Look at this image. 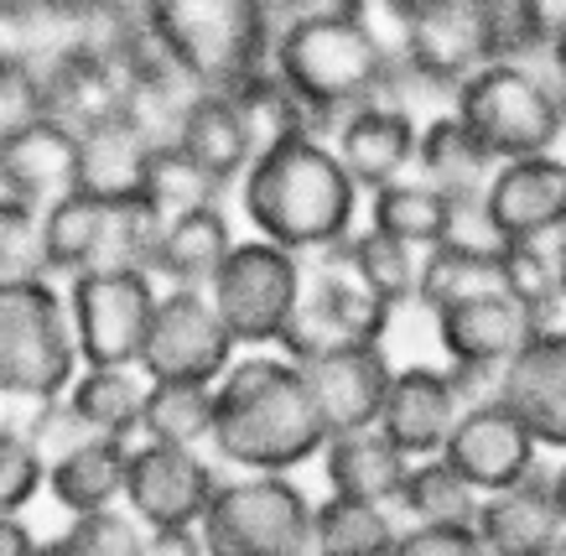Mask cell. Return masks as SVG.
<instances>
[{
  "instance_id": "6da1fadb",
  "label": "cell",
  "mask_w": 566,
  "mask_h": 556,
  "mask_svg": "<svg viewBox=\"0 0 566 556\" xmlns=\"http://www.w3.org/2000/svg\"><path fill=\"white\" fill-rule=\"evenodd\" d=\"M208 448L219 463L240 473H286L317 463L327 448V421L307 385V369L271 354L244 348L213 385V437Z\"/></svg>"
},
{
  "instance_id": "7a4b0ae2",
  "label": "cell",
  "mask_w": 566,
  "mask_h": 556,
  "mask_svg": "<svg viewBox=\"0 0 566 556\" xmlns=\"http://www.w3.org/2000/svg\"><path fill=\"white\" fill-rule=\"evenodd\" d=\"M240 198L244 219L255 224V240H271L292 255H327L348 244L359 213V182L317 136L286 140L255 157L240 177Z\"/></svg>"
},
{
  "instance_id": "3957f363",
  "label": "cell",
  "mask_w": 566,
  "mask_h": 556,
  "mask_svg": "<svg viewBox=\"0 0 566 556\" xmlns=\"http://www.w3.org/2000/svg\"><path fill=\"white\" fill-rule=\"evenodd\" d=\"M271 73L317 120V115H354L359 105H375L395 63L344 6H312L271 36Z\"/></svg>"
},
{
  "instance_id": "277c9868",
  "label": "cell",
  "mask_w": 566,
  "mask_h": 556,
  "mask_svg": "<svg viewBox=\"0 0 566 556\" xmlns=\"http://www.w3.org/2000/svg\"><path fill=\"white\" fill-rule=\"evenodd\" d=\"M140 32L192 88H234L271 57V11L260 0H151Z\"/></svg>"
},
{
  "instance_id": "5b68a950",
  "label": "cell",
  "mask_w": 566,
  "mask_h": 556,
  "mask_svg": "<svg viewBox=\"0 0 566 556\" xmlns=\"http://www.w3.org/2000/svg\"><path fill=\"white\" fill-rule=\"evenodd\" d=\"M78 369L63 292L48 276L0 281V400H63Z\"/></svg>"
},
{
  "instance_id": "8992f818",
  "label": "cell",
  "mask_w": 566,
  "mask_h": 556,
  "mask_svg": "<svg viewBox=\"0 0 566 556\" xmlns=\"http://www.w3.org/2000/svg\"><path fill=\"white\" fill-rule=\"evenodd\" d=\"M312 510L286 473H240L219 484L198 541L203 556H312Z\"/></svg>"
},
{
  "instance_id": "52a82bcc",
  "label": "cell",
  "mask_w": 566,
  "mask_h": 556,
  "mask_svg": "<svg viewBox=\"0 0 566 556\" xmlns=\"http://www.w3.org/2000/svg\"><path fill=\"white\" fill-rule=\"evenodd\" d=\"M458 94V120L473 130L483 151L494 161H520V157H546L556 136H562V99L551 94L531 69H520L510 57H499L489 69H479L468 84L452 88Z\"/></svg>"
},
{
  "instance_id": "ba28073f",
  "label": "cell",
  "mask_w": 566,
  "mask_h": 556,
  "mask_svg": "<svg viewBox=\"0 0 566 556\" xmlns=\"http://www.w3.org/2000/svg\"><path fill=\"white\" fill-rule=\"evenodd\" d=\"M302 281L307 271L292 250L271 240H234L229 261L219 265V276L208 286V302L223 317L234 348H275L296 317Z\"/></svg>"
},
{
  "instance_id": "9c48e42d",
  "label": "cell",
  "mask_w": 566,
  "mask_h": 556,
  "mask_svg": "<svg viewBox=\"0 0 566 556\" xmlns=\"http://www.w3.org/2000/svg\"><path fill=\"white\" fill-rule=\"evenodd\" d=\"M385 328H390V307L354 276L344 250H327V255H317V271L302 281L296 317L275 348L296 365H312V359H327L338 348L379 344Z\"/></svg>"
},
{
  "instance_id": "30bf717a",
  "label": "cell",
  "mask_w": 566,
  "mask_h": 556,
  "mask_svg": "<svg viewBox=\"0 0 566 556\" xmlns=\"http://www.w3.org/2000/svg\"><path fill=\"white\" fill-rule=\"evenodd\" d=\"M151 271H84L69 281V323L84 369H140V348L156 313Z\"/></svg>"
},
{
  "instance_id": "8fae6325",
  "label": "cell",
  "mask_w": 566,
  "mask_h": 556,
  "mask_svg": "<svg viewBox=\"0 0 566 556\" xmlns=\"http://www.w3.org/2000/svg\"><path fill=\"white\" fill-rule=\"evenodd\" d=\"M504 53L515 48L499 0H416L411 36H406V69L416 78L458 88Z\"/></svg>"
},
{
  "instance_id": "7c38bea8",
  "label": "cell",
  "mask_w": 566,
  "mask_h": 556,
  "mask_svg": "<svg viewBox=\"0 0 566 556\" xmlns=\"http://www.w3.org/2000/svg\"><path fill=\"white\" fill-rule=\"evenodd\" d=\"M234 338L213 313L208 292L167 286L156 296L146 348H140V375L146 380H182V385H219V375L234 365Z\"/></svg>"
},
{
  "instance_id": "4fadbf2b",
  "label": "cell",
  "mask_w": 566,
  "mask_h": 556,
  "mask_svg": "<svg viewBox=\"0 0 566 556\" xmlns=\"http://www.w3.org/2000/svg\"><path fill=\"white\" fill-rule=\"evenodd\" d=\"M219 484V469L203 452L136 442L130 448V473H125V510L146 531H198Z\"/></svg>"
},
{
  "instance_id": "5bb4252c",
  "label": "cell",
  "mask_w": 566,
  "mask_h": 556,
  "mask_svg": "<svg viewBox=\"0 0 566 556\" xmlns=\"http://www.w3.org/2000/svg\"><path fill=\"white\" fill-rule=\"evenodd\" d=\"M442 463H452V473L479 500H489V494H504V489L535 479L541 473V448L504 400H479V406H463V417L452 421Z\"/></svg>"
},
{
  "instance_id": "9a60e30c",
  "label": "cell",
  "mask_w": 566,
  "mask_h": 556,
  "mask_svg": "<svg viewBox=\"0 0 566 556\" xmlns=\"http://www.w3.org/2000/svg\"><path fill=\"white\" fill-rule=\"evenodd\" d=\"M479 213L499 244H541L566 229V161L520 157L499 161L489 188L479 198Z\"/></svg>"
},
{
  "instance_id": "2e32d148",
  "label": "cell",
  "mask_w": 566,
  "mask_h": 556,
  "mask_svg": "<svg viewBox=\"0 0 566 556\" xmlns=\"http://www.w3.org/2000/svg\"><path fill=\"white\" fill-rule=\"evenodd\" d=\"M431 317H437V338H442L447 365H483V369H504L551 323L546 307L520 302L510 292L473 296V302L442 307Z\"/></svg>"
},
{
  "instance_id": "e0dca14e",
  "label": "cell",
  "mask_w": 566,
  "mask_h": 556,
  "mask_svg": "<svg viewBox=\"0 0 566 556\" xmlns=\"http://www.w3.org/2000/svg\"><path fill=\"white\" fill-rule=\"evenodd\" d=\"M499 400L535 437V448L566 452V328L546 323L499 369Z\"/></svg>"
},
{
  "instance_id": "ac0fdd59",
  "label": "cell",
  "mask_w": 566,
  "mask_h": 556,
  "mask_svg": "<svg viewBox=\"0 0 566 556\" xmlns=\"http://www.w3.org/2000/svg\"><path fill=\"white\" fill-rule=\"evenodd\" d=\"M458 417H463V400L452 390V375L431 365H406V369H395L375 427L411 463H421V458H442Z\"/></svg>"
},
{
  "instance_id": "d6986e66",
  "label": "cell",
  "mask_w": 566,
  "mask_h": 556,
  "mask_svg": "<svg viewBox=\"0 0 566 556\" xmlns=\"http://www.w3.org/2000/svg\"><path fill=\"white\" fill-rule=\"evenodd\" d=\"M302 369H307L317 411H323V421H327V437L375 427L379 406H385V390H390V380H395V365L385 359L379 344L338 348V354L312 359V365H302Z\"/></svg>"
},
{
  "instance_id": "ffe728a7",
  "label": "cell",
  "mask_w": 566,
  "mask_h": 556,
  "mask_svg": "<svg viewBox=\"0 0 566 556\" xmlns=\"http://www.w3.org/2000/svg\"><path fill=\"white\" fill-rule=\"evenodd\" d=\"M0 188L32 209H52L57 198L78 192V130L48 115L0 140Z\"/></svg>"
},
{
  "instance_id": "44dd1931",
  "label": "cell",
  "mask_w": 566,
  "mask_h": 556,
  "mask_svg": "<svg viewBox=\"0 0 566 556\" xmlns=\"http://www.w3.org/2000/svg\"><path fill=\"white\" fill-rule=\"evenodd\" d=\"M416 140H421V130L411 115L400 105L375 99V105H359L354 115H344L333 151L344 161V172L359 182V192H379L406 177V167L416 161Z\"/></svg>"
},
{
  "instance_id": "7402d4cb",
  "label": "cell",
  "mask_w": 566,
  "mask_h": 556,
  "mask_svg": "<svg viewBox=\"0 0 566 556\" xmlns=\"http://www.w3.org/2000/svg\"><path fill=\"white\" fill-rule=\"evenodd\" d=\"M473 531L489 546V556H551L566 531L562 510L551 500V479L535 473V479L504 489V494H489L479 504Z\"/></svg>"
},
{
  "instance_id": "603a6c76",
  "label": "cell",
  "mask_w": 566,
  "mask_h": 556,
  "mask_svg": "<svg viewBox=\"0 0 566 556\" xmlns=\"http://www.w3.org/2000/svg\"><path fill=\"white\" fill-rule=\"evenodd\" d=\"M317 463H323L327 494H338V500H369V504H395L406 473H411V458L395 448L379 427L327 437Z\"/></svg>"
},
{
  "instance_id": "cb8c5ba5",
  "label": "cell",
  "mask_w": 566,
  "mask_h": 556,
  "mask_svg": "<svg viewBox=\"0 0 566 556\" xmlns=\"http://www.w3.org/2000/svg\"><path fill=\"white\" fill-rule=\"evenodd\" d=\"M172 146L208 177V182H219V188L240 182V177L250 172V161H255L250 136H244L240 115H234V99H229L223 88H198V94H192L188 109H182V125H177Z\"/></svg>"
},
{
  "instance_id": "d4e9b609",
  "label": "cell",
  "mask_w": 566,
  "mask_h": 556,
  "mask_svg": "<svg viewBox=\"0 0 566 556\" xmlns=\"http://www.w3.org/2000/svg\"><path fill=\"white\" fill-rule=\"evenodd\" d=\"M130 448L136 442H115V437H84L69 452H57L48 463V494L73 521L125 504V473H130Z\"/></svg>"
},
{
  "instance_id": "484cf974",
  "label": "cell",
  "mask_w": 566,
  "mask_h": 556,
  "mask_svg": "<svg viewBox=\"0 0 566 556\" xmlns=\"http://www.w3.org/2000/svg\"><path fill=\"white\" fill-rule=\"evenodd\" d=\"M229 250H234V229H229L219 203L188 209L161 224V240H156V255H151V276H167V286L208 292L213 276H219V265L229 261Z\"/></svg>"
},
{
  "instance_id": "4316f807",
  "label": "cell",
  "mask_w": 566,
  "mask_h": 556,
  "mask_svg": "<svg viewBox=\"0 0 566 556\" xmlns=\"http://www.w3.org/2000/svg\"><path fill=\"white\" fill-rule=\"evenodd\" d=\"M151 140L130 130L125 120H104L78 136V192H94L99 203L140 198L146 167H151Z\"/></svg>"
},
{
  "instance_id": "83f0119b",
  "label": "cell",
  "mask_w": 566,
  "mask_h": 556,
  "mask_svg": "<svg viewBox=\"0 0 566 556\" xmlns=\"http://www.w3.org/2000/svg\"><path fill=\"white\" fill-rule=\"evenodd\" d=\"M463 209L468 203H452L442 188H431L427 177H400V182H390V188H379L369 198V229L427 255L442 240H452V224H458Z\"/></svg>"
},
{
  "instance_id": "f1b7e54d",
  "label": "cell",
  "mask_w": 566,
  "mask_h": 556,
  "mask_svg": "<svg viewBox=\"0 0 566 556\" xmlns=\"http://www.w3.org/2000/svg\"><path fill=\"white\" fill-rule=\"evenodd\" d=\"M146 375L140 369H78L73 385L63 390L69 417L88 437H115L136 442L140 437V406H146Z\"/></svg>"
},
{
  "instance_id": "f546056e",
  "label": "cell",
  "mask_w": 566,
  "mask_h": 556,
  "mask_svg": "<svg viewBox=\"0 0 566 556\" xmlns=\"http://www.w3.org/2000/svg\"><path fill=\"white\" fill-rule=\"evenodd\" d=\"M416 167H421V177H427L431 188H442L452 203H479L499 161L473 140V130H468L458 115H437V120L421 130V140H416Z\"/></svg>"
},
{
  "instance_id": "4dcf8cb0",
  "label": "cell",
  "mask_w": 566,
  "mask_h": 556,
  "mask_svg": "<svg viewBox=\"0 0 566 556\" xmlns=\"http://www.w3.org/2000/svg\"><path fill=\"white\" fill-rule=\"evenodd\" d=\"M395 541H400L395 504L327 494L312 510V556H395Z\"/></svg>"
},
{
  "instance_id": "1f68e13d",
  "label": "cell",
  "mask_w": 566,
  "mask_h": 556,
  "mask_svg": "<svg viewBox=\"0 0 566 556\" xmlns=\"http://www.w3.org/2000/svg\"><path fill=\"white\" fill-rule=\"evenodd\" d=\"M504 292V265H499V244H458L442 240L437 250L421 255V292L416 302L442 313V307H458V302H473V296Z\"/></svg>"
},
{
  "instance_id": "d6a6232c",
  "label": "cell",
  "mask_w": 566,
  "mask_h": 556,
  "mask_svg": "<svg viewBox=\"0 0 566 556\" xmlns=\"http://www.w3.org/2000/svg\"><path fill=\"white\" fill-rule=\"evenodd\" d=\"M104 229H109V203L94 192H69L52 209H42V261L57 276H84L99 265Z\"/></svg>"
},
{
  "instance_id": "836d02e7",
  "label": "cell",
  "mask_w": 566,
  "mask_h": 556,
  "mask_svg": "<svg viewBox=\"0 0 566 556\" xmlns=\"http://www.w3.org/2000/svg\"><path fill=\"white\" fill-rule=\"evenodd\" d=\"M223 94L234 99V115H240V125H244V136H250V151H255V157L275 151V146H286V140L312 136L307 105H302V99H296L292 88L281 84L271 69L250 73V78H240V84L223 88Z\"/></svg>"
},
{
  "instance_id": "e575fe53",
  "label": "cell",
  "mask_w": 566,
  "mask_h": 556,
  "mask_svg": "<svg viewBox=\"0 0 566 556\" xmlns=\"http://www.w3.org/2000/svg\"><path fill=\"white\" fill-rule=\"evenodd\" d=\"M208 437H213V385H182V380H151L146 385L140 442L198 452Z\"/></svg>"
},
{
  "instance_id": "d590c367",
  "label": "cell",
  "mask_w": 566,
  "mask_h": 556,
  "mask_svg": "<svg viewBox=\"0 0 566 556\" xmlns=\"http://www.w3.org/2000/svg\"><path fill=\"white\" fill-rule=\"evenodd\" d=\"M338 250H344V261L354 265V276H359L390 313L406 307V302H416V292H421V250L390 240V234H379V229L348 234V244H338Z\"/></svg>"
},
{
  "instance_id": "8d00e7d4",
  "label": "cell",
  "mask_w": 566,
  "mask_h": 556,
  "mask_svg": "<svg viewBox=\"0 0 566 556\" xmlns=\"http://www.w3.org/2000/svg\"><path fill=\"white\" fill-rule=\"evenodd\" d=\"M479 504L483 500L452 473V463L421 458V463H411V473H406L395 510L411 525H473L479 521Z\"/></svg>"
},
{
  "instance_id": "74e56055",
  "label": "cell",
  "mask_w": 566,
  "mask_h": 556,
  "mask_svg": "<svg viewBox=\"0 0 566 556\" xmlns=\"http://www.w3.org/2000/svg\"><path fill=\"white\" fill-rule=\"evenodd\" d=\"M140 198H146L161 219H177V213H188V209H208V203L219 198V182H208V177L177 151L172 140H167V146H156L151 151Z\"/></svg>"
},
{
  "instance_id": "f35d334b",
  "label": "cell",
  "mask_w": 566,
  "mask_h": 556,
  "mask_svg": "<svg viewBox=\"0 0 566 556\" xmlns=\"http://www.w3.org/2000/svg\"><path fill=\"white\" fill-rule=\"evenodd\" d=\"M48 276L42 261V209L0 192V281Z\"/></svg>"
},
{
  "instance_id": "ab89813d",
  "label": "cell",
  "mask_w": 566,
  "mask_h": 556,
  "mask_svg": "<svg viewBox=\"0 0 566 556\" xmlns=\"http://www.w3.org/2000/svg\"><path fill=\"white\" fill-rule=\"evenodd\" d=\"M48 489V458L27 432L0 421V515H21Z\"/></svg>"
},
{
  "instance_id": "60d3db41",
  "label": "cell",
  "mask_w": 566,
  "mask_h": 556,
  "mask_svg": "<svg viewBox=\"0 0 566 556\" xmlns=\"http://www.w3.org/2000/svg\"><path fill=\"white\" fill-rule=\"evenodd\" d=\"M146 525L125 510V504H109V510H94V515H78L69 525V541L84 556H140L146 552Z\"/></svg>"
},
{
  "instance_id": "b9f144b4",
  "label": "cell",
  "mask_w": 566,
  "mask_h": 556,
  "mask_svg": "<svg viewBox=\"0 0 566 556\" xmlns=\"http://www.w3.org/2000/svg\"><path fill=\"white\" fill-rule=\"evenodd\" d=\"M48 78L36 63H6L0 69V140L21 136L27 125L48 120Z\"/></svg>"
},
{
  "instance_id": "7bdbcfd3",
  "label": "cell",
  "mask_w": 566,
  "mask_h": 556,
  "mask_svg": "<svg viewBox=\"0 0 566 556\" xmlns=\"http://www.w3.org/2000/svg\"><path fill=\"white\" fill-rule=\"evenodd\" d=\"M499 265H504V292L535 307H556V265H551L546 244H499Z\"/></svg>"
},
{
  "instance_id": "ee69618b",
  "label": "cell",
  "mask_w": 566,
  "mask_h": 556,
  "mask_svg": "<svg viewBox=\"0 0 566 556\" xmlns=\"http://www.w3.org/2000/svg\"><path fill=\"white\" fill-rule=\"evenodd\" d=\"M510 48H556L566 36V0H510Z\"/></svg>"
},
{
  "instance_id": "f6af8a7d",
  "label": "cell",
  "mask_w": 566,
  "mask_h": 556,
  "mask_svg": "<svg viewBox=\"0 0 566 556\" xmlns=\"http://www.w3.org/2000/svg\"><path fill=\"white\" fill-rule=\"evenodd\" d=\"M395 556H489L473 525H406Z\"/></svg>"
},
{
  "instance_id": "bcb514c9",
  "label": "cell",
  "mask_w": 566,
  "mask_h": 556,
  "mask_svg": "<svg viewBox=\"0 0 566 556\" xmlns=\"http://www.w3.org/2000/svg\"><path fill=\"white\" fill-rule=\"evenodd\" d=\"M36 57V11L21 0H0V69Z\"/></svg>"
},
{
  "instance_id": "7dc6e473",
  "label": "cell",
  "mask_w": 566,
  "mask_h": 556,
  "mask_svg": "<svg viewBox=\"0 0 566 556\" xmlns=\"http://www.w3.org/2000/svg\"><path fill=\"white\" fill-rule=\"evenodd\" d=\"M140 556H203V541L198 531H151Z\"/></svg>"
},
{
  "instance_id": "c3c4849f",
  "label": "cell",
  "mask_w": 566,
  "mask_h": 556,
  "mask_svg": "<svg viewBox=\"0 0 566 556\" xmlns=\"http://www.w3.org/2000/svg\"><path fill=\"white\" fill-rule=\"evenodd\" d=\"M0 556H36V536L21 515H0Z\"/></svg>"
},
{
  "instance_id": "681fc988",
  "label": "cell",
  "mask_w": 566,
  "mask_h": 556,
  "mask_svg": "<svg viewBox=\"0 0 566 556\" xmlns=\"http://www.w3.org/2000/svg\"><path fill=\"white\" fill-rule=\"evenodd\" d=\"M551 265H556V296L566 302V229L556 234V244H551Z\"/></svg>"
},
{
  "instance_id": "f907efd6",
  "label": "cell",
  "mask_w": 566,
  "mask_h": 556,
  "mask_svg": "<svg viewBox=\"0 0 566 556\" xmlns=\"http://www.w3.org/2000/svg\"><path fill=\"white\" fill-rule=\"evenodd\" d=\"M36 556H84V552L69 536H52V541H36Z\"/></svg>"
},
{
  "instance_id": "816d5d0a",
  "label": "cell",
  "mask_w": 566,
  "mask_h": 556,
  "mask_svg": "<svg viewBox=\"0 0 566 556\" xmlns=\"http://www.w3.org/2000/svg\"><path fill=\"white\" fill-rule=\"evenodd\" d=\"M551 57H556V88H562L556 99H562V115H566V36L556 42V48H551Z\"/></svg>"
},
{
  "instance_id": "f5cc1de1",
  "label": "cell",
  "mask_w": 566,
  "mask_h": 556,
  "mask_svg": "<svg viewBox=\"0 0 566 556\" xmlns=\"http://www.w3.org/2000/svg\"><path fill=\"white\" fill-rule=\"evenodd\" d=\"M551 500H556V510H562V525H566V463L551 473Z\"/></svg>"
},
{
  "instance_id": "db71d44e",
  "label": "cell",
  "mask_w": 566,
  "mask_h": 556,
  "mask_svg": "<svg viewBox=\"0 0 566 556\" xmlns=\"http://www.w3.org/2000/svg\"><path fill=\"white\" fill-rule=\"evenodd\" d=\"M551 556H566V531H562V541H556V552H551Z\"/></svg>"
}]
</instances>
